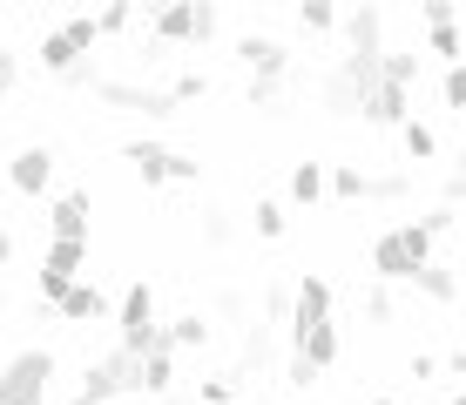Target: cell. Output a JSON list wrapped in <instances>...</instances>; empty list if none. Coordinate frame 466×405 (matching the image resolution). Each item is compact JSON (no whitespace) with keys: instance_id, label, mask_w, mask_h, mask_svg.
I'll use <instances>...</instances> for the list:
<instances>
[{"instance_id":"1","label":"cell","mask_w":466,"mask_h":405,"mask_svg":"<svg viewBox=\"0 0 466 405\" xmlns=\"http://www.w3.org/2000/svg\"><path fill=\"white\" fill-rule=\"evenodd\" d=\"M365 264H372V284H412L432 264V230L426 223H392V230L372 237Z\"/></svg>"},{"instance_id":"2","label":"cell","mask_w":466,"mask_h":405,"mask_svg":"<svg viewBox=\"0 0 466 405\" xmlns=\"http://www.w3.org/2000/svg\"><path fill=\"white\" fill-rule=\"evenodd\" d=\"M217 27H223V14L210 0H169V7L142 14V35L156 47H203V41H217Z\"/></svg>"},{"instance_id":"3","label":"cell","mask_w":466,"mask_h":405,"mask_svg":"<svg viewBox=\"0 0 466 405\" xmlns=\"http://www.w3.org/2000/svg\"><path fill=\"white\" fill-rule=\"evenodd\" d=\"M55 371H61V359L47 345L14 351V359L0 365V405H47L55 399Z\"/></svg>"},{"instance_id":"4","label":"cell","mask_w":466,"mask_h":405,"mask_svg":"<svg viewBox=\"0 0 466 405\" xmlns=\"http://www.w3.org/2000/svg\"><path fill=\"white\" fill-rule=\"evenodd\" d=\"M116 351L142 359V351H163V324H156V290L149 278H136L116 304Z\"/></svg>"},{"instance_id":"5","label":"cell","mask_w":466,"mask_h":405,"mask_svg":"<svg viewBox=\"0 0 466 405\" xmlns=\"http://www.w3.org/2000/svg\"><path fill=\"white\" fill-rule=\"evenodd\" d=\"M95 41H102V35H95V14H75V21H61V27H41V47H35V55H41L47 75L75 81V75L88 68Z\"/></svg>"},{"instance_id":"6","label":"cell","mask_w":466,"mask_h":405,"mask_svg":"<svg viewBox=\"0 0 466 405\" xmlns=\"http://www.w3.org/2000/svg\"><path fill=\"white\" fill-rule=\"evenodd\" d=\"M88 88H95V102H108V108H128V116H149V122L176 116L169 88H149V81H116V75H95Z\"/></svg>"},{"instance_id":"7","label":"cell","mask_w":466,"mask_h":405,"mask_svg":"<svg viewBox=\"0 0 466 405\" xmlns=\"http://www.w3.org/2000/svg\"><path fill=\"white\" fill-rule=\"evenodd\" d=\"M237 61H244L250 81H291V47H284L278 35H237Z\"/></svg>"},{"instance_id":"8","label":"cell","mask_w":466,"mask_h":405,"mask_svg":"<svg viewBox=\"0 0 466 405\" xmlns=\"http://www.w3.org/2000/svg\"><path fill=\"white\" fill-rule=\"evenodd\" d=\"M88 217H95L88 189H61V197L47 203V243H88Z\"/></svg>"},{"instance_id":"9","label":"cell","mask_w":466,"mask_h":405,"mask_svg":"<svg viewBox=\"0 0 466 405\" xmlns=\"http://www.w3.org/2000/svg\"><path fill=\"white\" fill-rule=\"evenodd\" d=\"M339 35H345V55L385 61V7H351V14H339Z\"/></svg>"},{"instance_id":"10","label":"cell","mask_w":466,"mask_h":405,"mask_svg":"<svg viewBox=\"0 0 466 405\" xmlns=\"http://www.w3.org/2000/svg\"><path fill=\"white\" fill-rule=\"evenodd\" d=\"M7 183L21 189V197H47V183H55V149H47V142H27V149H14Z\"/></svg>"},{"instance_id":"11","label":"cell","mask_w":466,"mask_h":405,"mask_svg":"<svg viewBox=\"0 0 466 405\" xmlns=\"http://www.w3.org/2000/svg\"><path fill=\"white\" fill-rule=\"evenodd\" d=\"M291 351H298V359H311L318 371H325V365H339V351H345V338H339V324H304V331H291Z\"/></svg>"},{"instance_id":"12","label":"cell","mask_w":466,"mask_h":405,"mask_svg":"<svg viewBox=\"0 0 466 405\" xmlns=\"http://www.w3.org/2000/svg\"><path fill=\"white\" fill-rule=\"evenodd\" d=\"M169 156H176V149H163V142H149V136L122 142V162H128V169H136L149 189H163V183H169Z\"/></svg>"},{"instance_id":"13","label":"cell","mask_w":466,"mask_h":405,"mask_svg":"<svg viewBox=\"0 0 466 405\" xmlns=\"http://www.w3.org/2000/svg\"><path fill=\"white\" fill-rule=\"evenodd\" d=\"M136 385H142V399H169L176 392V351H142L136 359Z\"/></svg>"},{"instance_id":"14","label":"cell","mask_w":466,"mask_h":405,"mask_svg":"<svg viewBox=\"0 0 466 405\" xmlns=\"http://www.w3.org/2000/svg\"><path fill=\"white\" fill-rule=\"evenodd\" d=\"M365 122H379V128H406V122H412V95H406V88H385V81H379V88L365 95Z\"/></svg>"},{"instance_id":"15","label":"cell","mask_w":466,"mask_h":405,"mask_svg":"<svg viewBox=\"0 0 466 405\" xmlns=\"http://www.w3.org/2000/svg\"><path fill=\"white\" fill-rule=\"evenodd\" d=\"M55 318H68V324H102V318H108V298H102V284H88V278H82V284L68 290V298L55 304Z\"/></svg>"},{"instance_id":"16","label":"cell","mask_w":466,"mask_h":405,"mask_svg":"<svg viewBox=\"0 0 466 405\" xmlns=\"http://www.w3.org/2000/svg\"><path fill=\"white\" fill-rule=\"evenodd\" d=\"M210 331H217L210 311H176V318L163 324V345H169V351H197V345H210Z\"/></svg>"},{"instance_id":"17","label":"cell","mask_w":466,"mask_h":405,"mask_svg":"<svg viewBox=\"0 0 466 405\" xmlns=\"http://www.w3.org/2000/svg\"><path fill=\"white\" fill-rule=\"evenodd\" d=\"M412 290H420L426 304H460V290H466V284H460V270H453V264H440V257H432L420 278H412Z\"/></svg>"},{"instance_id":"18","label":"cell","mask_w":466,"mask_h":405,"mask_svg":"<svg viewBox=\"0 0 466 405\" xmlns=\"http://www.w3.org/2000/svg\"><path fill=\"white\" fill-rule=\"evenodd\" d=\"M379 81L385 88H420V47H385V61H379Z\"/></svg>"},{"instance_id":"19","label":"cell","mask_w":466,"mask_h":405,"mask_svg":"<svg viewBox=\"0 0 466 405\" xmlns=\"http://www.w3.org/2000/svg\"><path fill=\"white\" fill-rule=\"evenodd\" d=\"M365 183H372V176H365L359 162H331L325 169V197H339V203H365Z\"/></svg>"},{"instance_id":"20","label":"cell","mask_w":466,"mask_h":405,"mask_svg":"<svg viewBox=\"0 0 466 405\" xmlns=\"http://www.w3.org/2000/svg\"><path fill=\"white\" fill-rule=\"evenodd\" d=\"M291 203H325V162H291Z\"/></svg>"},{"instance_id":"21","label":"cell","mask_w":466,"mask_h":405,"mask_svg":"<svg viewBox=\"0 0 466 405\" xmlns=\"http://www.w3.org/2000/svg\"><path fill=\"white\" fill-rule=\"evenodd\" d=\"M399 142H406V156H412V162H440V128H432V122H420V116H412L406 128H399Z\"/></svg>"},{"instance_id":"22","label":"cell","mask_w":466,"mask_h":405,"mask_svg":"<svg viewBox=\"0 0 466 405\" xmlns=\"http://www.w3.org/2000/svg\"><path fill=\"white\" fill-rule=\"evenodd\" d=\"M250 223H257V237H264V243H278L284 230H291V217H284V203H278V197H257Z\"/></svg>"},{"instance_id":"23","label":"cell","mask_w":466,"mask_h":405,"mask_svg":"<svg viewBox=\"0 0 466 405\" xmlns=\"http://www.w3.org/2000/svg\"><path fill=\"white\" fill-rule=\"evenodd\" d=\"M426 55H440L446 68H453V61H466V35H460V21H453V27H426Z\"/></svg>"},{"instance_id":"24","label":"cell","mask_w":466,"mask_h":405,"mask_svg":"<svg viewBox=\"0 0 466 405\" xmlns=\"http://www.w3.org/2000/svg\"><path fill=\"white\" fill-rule=\"evenodd\" d=\"M298 27H304V35H339V7H331V0H304Z\"/></svg>"},{"instance_id":"25","label":"cell","mask_w":466,"mask_h":405,"mask_svg":"<svg viewBox=\"0 0 466 405\" xmlns=\"http://www.w3.org/2000/svg\"><path fill=\"white\" fill-rule=\"evenodd\" d=\"M359 304H365V318H372V324H392V318H399L392 284H365V290H359Z\"/></svg>"},{"instance_id":"26","label":"cell","mask_w":466,"mask_h":405,"mask_svg":"<svg viewBox=\"0 0 466 405\" xmlns=\"http://www.w3.org/2000/svg\"><path fill=\"white\" fill-rule=\"evenodd\" d=\"M203 95H210V75H203V68H183V75L169 81V102H176V108H183V102H203Z\"/></svg>"},{"instance_id":"27","label":"cell","mask_w":466,"mask_h":405,"mask_svg":"<svg viewBox=\"0 0 466 405\" xmlns=\"http://www.w3.org/2000/svg\"><path fill=\"white\" fill-rule=\"evenodd\" d=\"M365 197H379V203H406V197H412V176H406V169L372 176V183H365Z\"/></svg>"},{"instance_id":"28","label":"cell","mask_w":466,"mask_h":405,"mask_svg":"<svg viewBox=\"0 0 466 405\" xmlns=\"http://www.w3.org/2000/svg\"><path fill=\"white\" fill-rule=\"evenodd\" d=\"M128 27H142V14H136V7H102V14H95V35H102V41L128 35Z\"/></svg>"},{"instance_id":"29","label":"cell","mask_w":466,"mask_h":405,"mask_svg":"<svg viewBox=\"0 0 466 405\" xmlns=\"http://www.w3.org/2000/svg\"><path fill=\"white\" fill-rule=\"evenodd\" d=\"M237 237V223H230V209H217V203H203V243L210 250H223V243Z\"/></svg>"},{"instance_id":"30","label":"cell","mask_w":466,"mask_h":405,"mask_svg":"<svg viewBox=\"0 0 466 405\" xmlns=\"http://www.w3.org/2000/svg\"><path fill=\"white\" fill-rule=\"evenodd\" d=\"M237 392H244V379H237V371H217V379H203V405H237Z\"/></svg>"},{"instance_id":"31","label":"cell","mask_w":466,"mask_h":405,"mask_svg":"<svg viewBox=\"0 0 466 405\" xmlns=\"http://www.w3.org/2000/svg\"><path fill=\"white\" fill-rule=\"evenodd\" d=\"M440 102L466 116V61H453V68H446V81H440Z\"/></svg>"},{"instance_id":"32","label":"cell","mask_w":466,"mask_h":405,"mask_svg":"<svg viewBox=\"0 0 466 405\" xmlns=\"http://www.w3.org/2000/svg\"><path fill=\"white\" fill-rule=\"evenodd\" d=\"M264 318H270V324H291V284H284V278L264 290Z\"/></svg>"},{"instance_id":"33","label":"cell","mask_w":466,"mask_h":405,"mask_svg":"<svg viewBox=\"0 0 466 405\" xmlns=\"http://www.w3.org/2000/svg\"><path fill=\"white\" fill-rule=\"evenodd\" d=\"M420 223H426V230H432V243H440V237H453V230H460V209H446V203H432V209H426V217H420Z\"/></svg>"},{"instance_id":"34","label":"cell","mask_w":466,"mask_h":405,"mask_svg":"<svg viewBox=\"0 0 466 405\" xmlns=\"http://www.w3.org/2000/svg\"><path fill=\"white\" fill-rule=\"evenodd\" d=\"M284 385H291V392H311V385H318V365L291 351V365H284Z\"/></svg>"},{"instance_id":"35","label":"cell","mask_w":466,"mask_h":405,"mask_svg":"<svg viewBox=\"0 0 466 405\" xmlns=\"http://www.w3.org/2000/svg\"><path fill=\"white\" fill-rule=\"evenodd\" d=\"M420 21H426V27H453L460 7H453V0H420Z\"/></svg>"},{"instance_id":"36","label":"cell","mask_w":466,"mask_h":405,"mask_svg":"<svg viewBox=\"0 0 466 405\" xmlns=\"http://www.w3.org/2000/svg\"><path fill=\"white\" fill-rule=\"evenodd\" d=\"M440 203H446V209H460V203H466V162H460V169H446V183H440Z\"/></svg>"},{"instance_id":"37","label":"cell","mask_w":466,"mask_h":405,"mask_svg":"<svg viewBox=\"0 0 466 405\" xmlns=\"http://www.w3.org/2000/svg\"><path fill=\"white\" fill-rule=\"evenodd\" d=\"M169 183H203V162L176 149V156H169Z\"/></svg>"},{"instance_id":"38","label":"cell","mask_w":466,"mask_h":405,"mask_svg":"<svg viewBox=\"0 0 466 405\" xmlns=\"http://www.w3.org/2000/svg\"><path fill=\"white\" fill-rule=\"evenodd\" d=\"M278 95H284V81H250L244 102H250V108H278Z\"/></svg>"},{"instance_id":"39","label":"cell","mask_w":466,"mask_h":405,"mask_svg":"<svg viewBox=\"0 0 466 405\" xmlns=\"http://www.w3.org/2000/svg\"><path fill=\"white\" fill-rule=\"evenodd\" d=\"M14 81H21V55H14V47H0V95H14Z\"/></svg>"},{"instance_id":"40","label":"cell","mask_w":466,"mask_h":405,"mask_svg":"<svg viewBox=\"0 0 466 405\" xmlns=\"http://www.w3.org/2000/svg\"><path fill=\"white\" fill-rule=\"evenodd\" d=\"M412 379H440V359H432V351H412Z\"/></svg>"},{"instance_id":"41","label":"cell","mask_w":466,"mask_h":405,"mask_svg":"<svg viewBox=\"0 0 466 405\" xmlns=\"http://www.w3.org/2000/svg\"><path fill=\"white\" fill-rule=\"evenodd\" d=\"M7 264H14V230L0 223V270H7Z\"/></svg>"},{"instance_id":"42","label":"cell","mask_w":466,"mask_h":405,"mask_svg":"<svg viewBox=\"0 0 466 405\" xmlns=\"http://www.w3.org/2000/svg\"><path fill=\"white\" fill-rule=\"evenodd\" d=\"M446 371H453V379H466V345H460V351H446Z\"/></svg>"},{"instance_id":"43","label":"cell","mask_w":466,"mask_h":405,"mask_svg":"<svg viewBox=\"0 0 466 405\" xmlns=\"http://www.w3.org/2000/svg\"><path fill=\"white\" fill-rule=\"evenodd\" d=\"M446 405H466V385H460V392H453V399H446Z\"/></svg>"},{"instance_id":"44","label":"cell","mask_w":466,"mask_h":405,"mask_svg":"<svg viewBox=\"0 0 466 405\" xmlns=\"http://www.w3.org/2000/svg\"><path fill=\"white\" fill-rule=\"evenodd\" d=\"M365 405H399V399H365Z\"/></svg>"},{"instance_id":"45","label":"cell","mask_w":466,"mask_h":405,"mask_svg":"<svg viewBox=\"0 0 466 405\" xmlns=\"http://www.w3.org/2000/svg\"><path fill=\"white\" fill-rule=\"evenodd\" d=\"M0 35H7V21H0Z\"/></svg>"}]
</instances>
